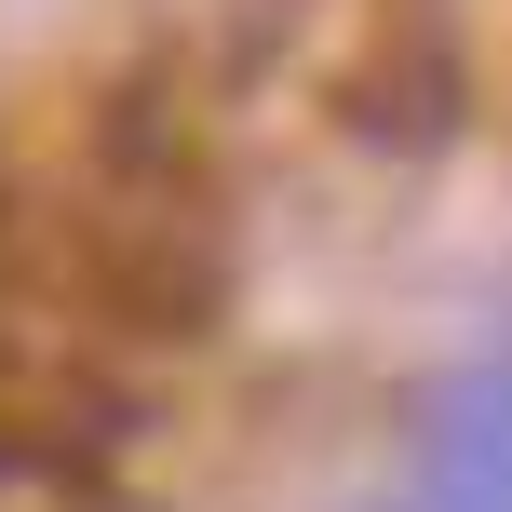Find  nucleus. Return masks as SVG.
<instances>
[{
    "label": "nucleus",
    "instance_id": "3",
    "mask_svg": "<svg viewBox=\"0 0 512 512\" xmlns=\"http://www.w3.org/2000/svg\"><path fill=\"white\" fill-rule=\"evenodd\" d=\"M405 512H445V499H405Z\"/></svg>",
    "mask_w": 512,
    "mask_h": 512
},
{
    "label": "nucleus",
    "instance_id": "1",
    "mask_svg": "<svg viewBox=\"0 0 512 512\" xmlns=\"http://www.w3.org/2000/svg\"><path fill=\"white\" fill-rule=\"evenodd\" d=\"M337 122L364 135V149H445V135L472 122V54H459V27L432 14V0H391V27L364 41V68H351V95H337Z\"/></svg>",
    "mask_w": 512,
    "mask_h": 512
},
{
    "label": "nucleus",
    "instance_id": "2",
    "mask_svg": "<svg viewBox=\"0 0 512 512\" xmlns=\"http://www.w3.org/2000/svg\"><path fill=\"white\" fill-rule=\"evenodd\" d=\"M405 459H418V499L512 512V351H472V364H445V378H418Z\"/></svg>",
    "mask_w": 512,
    "mask_h": 512
}]
</instances>
